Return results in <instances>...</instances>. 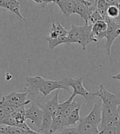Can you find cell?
Here are the masks:
<instances>
[{
    "label": "cell",
    "instance_id": "cell-1",
    "mask_svg": "<svg viewBox=\"0 0 120 134\" xmlns=\"http://www.w3.org/2000/svg\"><path fill=\"white\" fill-rule=\"evenodd\" d=\"M68 38L69 43H79L84 51L89 43H96L98 41L92 33V25L89 24H85L82 26L72 25Z\"/></svg>",
    "mask_w": 120,
    "mask_h": 134
},
{
    "label": "cell",
    "instance_id": "cell-2",
    "mask_svg": "<svg viewBox=\"0 0 120 134\" xmlns=\"http://www.w3.org/2000/svg\"><path fill=\"white\" fill-rule=\"evenodd\" d=\"M64 82L66 85L71 87L73 89L72 97H76L77 95L82 96L86 102H88L90 100H92L96 97L95 92H91L86 90L83 86V78L80 77L77 79L74 78H64Z\"/></svg>",
    "mask_w": 120,
    "mask_h": 134
},
{
    "label": "cell",
    "instance_id": "cell-3",
    "mask_svg": "<svg viewBox=\"0 0 120 134\" xmlns=\"http://www.w3.org/2000/svg\"><path fill=\"white\" fill-rule=\"evenodd\" d=\"M104 21L108 24V30L106 35V43L104 44V48L107 52V55L109 56L112 45L114 43V40L120 36V25L115 22L114 20H113L108 16L104 17Z\"/></svg>",
    "mask_w": 120,
    "mask_h": 134
},
{
    "label": "cell",
    "instance_id": "cell-4",
    "mask_svg": "<svg viewBox=\"0 0 120 134\" xmlns=\"http://www.w3.org/2000/svg\"><path fill=\"white\" fill-rule=\"evenodd\" d=\"M27 96H28V92H12L9 94L3 96L0 104H8L15 106L26 105L31 102V100H26V97Z\"/></svg>",
    "mask_w": 120,
    "mask_h": 134
},
{
    "label": "cell",
    "instance_id": "cell-5",
    "mask_svg": "<svg viewBox=\"0 0 120 134\" xmlns=\"http://www.w3.org/2000/svg\"><path fill=\"white\" fill-rule=\"evenodd\" d=\"M60 89H64L68 92L72 94V92L69 89V87L66 85L63 79L61 80H58V81L51 79H45L41 90H39V92H41L44 97H47L50 92Z\"/></svg>",
    "mask_w": 120,
    "mask_h": 134
},
{
    "label": "cell",
    "instance_id": "cell-6",
    "mask_svg": "<svg viewBox=\"0 0 120 134\" xmlns=\"http://www.w3.org/2000/svg\"><path fill=\"white\" fill-rule=\"evenodd\" d=\"M95 95L101 98L104 105L111 107H118L120 105V97L114 93L109 92L103 85H101V88L99 91L95 92Z\"/></svg>",
    "mask_w": 120,
    "mask_h": 134
},
{
    "label": "cell",
    "instance_id": "cell-7",
    "mask_svg": "<svg viewBox=\"0 0 120 134\" xmlns=\"http://www.w3.org/2000/svg\"><path fill=\"white\" fill-rule=\"evenodd\" d=\"M44 117V110L37 104L33 102L32 105L26 111V119L35 124L39 129H41Z\"/></svg>",
    "mask_w": 120,
    "mask_h": 134
},
{
    "label": "cell",
    "instance_id": "cell-8",
    "mask_svg": "<svg viewBox=\"0 0 120 134\" xmlns=\"http://www.w3.org/2000/svg\"><path fill=\"white\" fill-rule=\"evenodd\" d=\"M120 108L119 107H111L107 105H102V121L99 125L103 126L105 124L112 121L120 120Z\"/></svg>",
    "mask_w": 120,
    "mask_h": 134
},
{
    "label": "cell",
    "instance_id": "cell-9",
    "mask_svg": "<svg viewBox=\"0 0 120 134\" xmlns=\"http://www.w3.org/2000/svg\"><path fill=\"white\" fill-rule=\"evenodd\" d=\"M102 105L103 104L101 100H99L97 103H95L89 115L84 117L86 121L90 122L93 125L98 127V128L102 121Z\"/></svg>",
    "mask_w": 120,
    "mask_h": 134
},
{
    "label": "cell",
    "instance_id": "cell-10",
    "mask_svg": "<svg viewBox=\"0 0 120 134\" xmlns=\"http://www.w3.org/2000/svg\"><path fill=\"white\" fill-rule=\"evenodd\" d=\"M54 3L58 6L64 15L70 16L72 14H76L77 0H55Z\"/></svg>",
    "mask_w": 120,
    "mask_h": 134
},
{
    "label": "cell",
    "instance_id": "cell-11",
    "mask_svg": "<svg viewBox=\"0 0 120 134\" xmlns=\"http://www.w3.org/2000/svg\"><path fill=\"white\" fill-rule=\"evenodd\" d=\"M0 7L4 9H7L18 16L22 21H25L26 18L22 15L21 11V6H20V2L17 0H1L0 1Z\"/></svg>",
    "mask_w": 120,
    "mask_h": 134
},
{
    "label": "cell",
    "instance_id": "cell-12",
    "mask_svg": "<svg viewBox=\"0 0 120 134\" xmlns=\"http://www.w3.org/2000/svg\"><path fill=\"white\" fill-rule=\"evenodd\" d=\"M58 95H59V90H58L55 92L54 97H53L50 100H49V102H47L44 104H38V105L41 107L44 111L49 112L53 116L54 115V114L58 110L59 105H60Z\"/></svg>",
    "mask_w": 120,
    "mask_h": 134
},
{
    "label": "cell",
    "instance_id": "cell-13",
    "mask_svg": "<svg viewBox=\"0 0 120 134\" xmlns=\"http://www.w3.org/2000/svg\"><path fill=\"white\" fill-rule=\"evenodd\" d=\"M108 30V24L104 20L99 21L92 25V33L97 40L106 38Z\"/></svg>",
    "mask_w": 120,
    "mask_h": 134
},
{
    "label": "cell",
    "instance_id": "cell-14",
    "mask_svg": "<svg viewBox=\"0 0 120 134\" xmlns=\"http://www.w3.org/2000/svg\"><path fill=\"white\" fill-rule=\"evenodd\" d=\"M68 32L69 31L67 30L59 22H53L49 30V34L47 37L51 39H56L60 37L68 36Z\"/></svg>",
    "mask_w": 120,
    "mask_h": 134
},
{
    "label": "cell",
    "instance_id": "cell-15",
    "mask_svg": "<svg viewBox=\"0 0 120 134\" xmlns=\"http://www.w3.org/2000/svg\"><path fill=\"white\" fill-rule=\"evenodd\" d=\"M79 129V132L81 134H99V129L98 127L93 125L90 122L86 121L83 118H81L79 122V125L77 126Z\"/></svg>",
    "mask_w": 120,
    "mask_h": 134
},
{
    "label": "cell",
    "instance_id": "cell-16",
    "mask_svg": "<svg viewBox=\"0 0 120 134\" xmlns=\"http://www.w3.org/2000/svg\"><path fill=\"white\" fill-rule=\"evenodd\" d=\"M25 80L26 82V86L31 90L39 92L41 87L44 82L45 79H44L41 76H26L25 78Z\"/></svg>",
    "mask_w": 120,
    "mask_h": 134
},
{
    "label": "cell",
    "instance_id": "cell-17",
    "mask_svg": "<svg viewBox=\"0 0 120 134\" xmlns=\"http://www.w3.org/2000/svg\"><path fill=\"white\" fill-rule=\"evenodd\" d=\"M99 134H120V120L112 121L99 127Z\"/></svg>",
    "mask_w": 120,
    "mask_h": 134
},
{
    "label": "cell",
    "instance_id": "cell-18",
    "mask_svg": "<svg viewBox=\"0 0 120 134\" xmlns=\"http://www.w3.org/2000/svg\"><path fill=\"white\" fill-rule=\"evenodd\" d=\"M53 122V116L51 114L47 111H44V117L41 129H39V132L41 134H49L51 126Z\"/></svg>",
    "mask_w": 120,
    "mask_h": 134
},
{
    "label": "cell",
    "instance_id": "cell-19",
    "mask_svg": "<svg viewBox=\"0 0 120 134\" xmlns=\"http://www.w3.org/2000/svg\"><path fill=\"white\" fill-rule=\"evenodd\" d=\"M64 129H66V122L63 118V115L53 117V122L49 134H53L55 132H62Z\"/></svg>",
    "mask_w": 120,
    "mask_h": 134
},
{
    "label": "cell",
    "instance_id": "cell-20",
    "mask_svg": "<svg viewBox=\"0 0 120 134\" xmlns=\"http://www.w3.org/2000/svg\"><path fill=\"white\" fill-rule=\"evenodd\" d=\"M0 124H1V125H6V126H11V127H17V128L22 129L24 130H31V129L26 123V124L19 123L12 115L8 116L7 118H5L3 120H2V121H0Z\"/></svg>",
    "mask_w": 120,
    "mask_h": 134
},
{
    "label": "cell",
    "instance_id": "cell-21",
    "mask_svg": "<svg viewBox=\"0 0 120 134\" xmlns=\"http://www.w3.org/2000/svg\"><path fill=\"white\" fill-rule=\"evenodd\" d=\"M109 2V8L107 9L106 16H108L113 20H115L119 15V8L117 5V0H108Z\"/></svg>",
    "mask_w": 120,
    "mask_h": 134
},
{
    "label": "cell",
    "instance_id": "cell-22",
    "mask_svg": "<svg viewBox=\"0 0 120 134\" xmlns=\"http://www.w3.org/2000/svg\"><path fill=\"white\" fill-rule=\"evenodd\" d=\"M80 110H81V106L77 108L74 111L68 116V119H67V125L66 128H70L71 126H75L78 122L81 120V116H80Z\"/></svg>",
    "mask_w": 120,
    "mask_h": 134
},
{
    "label": "cell",
    "instance_id": "cell-23",
    "mask_svg": "<svg viewBox=\"0 0 120 134\" xmlns=\"http://www.w3.org/2000/svg\"><path fill=\"white\" fill-rule=\"evenodd\" d=\"M26 130L17 128V127H11L1 125L0 127V133L1 134H24Z\"/></svg>",
    "mask_w": 120,
    "mask_h": 134
},
{
    "label": "cell",
    "instance_id": "cell-24",
    "mask_svg": "<svg viewBox=\"0 0 120 134\" xmlns=\"http://www.w3.org/2000/svg\"><path fill=\"white\" fill-rule=\"evenodd\" d=\"M26 105H22L20 108H18L16 111H14L12 114V116L14 118L17 122L21 123V124H26Z\"/></svg>",
    "mask_w": 120,
    "mask_h": 134
},
{
    "label": "cell",
    "instance_id": "cell-25",
    "mask_svg": "<svg viewBox=\"0 0 120 134\" xmlns=\"http://www.w3.org/2000/svg\"><path fill=\"white\" fill-rule=\"evenodd\" d=\"M46 40H47L48 43H49V48L50 50L55 48L57 46H58L60 44H63V43H69L68 36L60 37V38H56V39H51V38H49L48 37H46Z\"/></svg>",
    "mask_w": 120,
    "mask_h": 134
},
{
    "label": "cell",
    "instance_id": "cell-26",
    "mask_svg": "<svg viewBox=\"0 0 120 134\" xmlns=\"http://www.w3.org/2000/svg\"><path fill=\"white\" fill-rule=\"evenodd\" d=\"M109 6V4L108 0H99V1H97V10L104 17V19L106 16V13H107V9Z\"/></svg>",
    "mask_w": 120,
    "mask_h": 134
},
{
    "label": "cell",
    "instance_id": "cell-27",
    "mask_svg": "<svg viewBox=\"0 0 120 134\" xmlns=\"http://www.w3.org/2000/svg\"><path fill=\"white\" fill-rule=\"evenodd\" d=\"M81 106V105L75 102H72L71 104H69L68 105V107L65 109V110L63 111V118L64 119L65 122H66V125H67V119H68V116L71 115V114L72 113V111H74L77 108H78V107Z\"/></svg>",
    "mask_w": 120,
    "mask_h": 134
},
{
    "label": "cell",
    "instance_id": "cell-28",
    "mask_svg": "<svg viewBox=\"0 0 120 134\" xmlns=\"http://www.w3.org/2000/svg\"><path fill=\"white\" fill-rule=\"evenodd\" d=\"M103 20H104V17L101 16V13L98 12V10H96V12H92L90 14L89 18H88V24L93 25L95 23H96L99 21H103Z\"/></svg>",
    "mask_w": 120,
    "mask_h": 134
},
{
    "label": "cell",
    "instance_id": "cell-29",
    "mask_svg": "<svg viewBox=\"0 0 120 134\" xmlns=\"http://www.w3.org/2000/svg\"><path fill=\"white\" fill-rule=\"evenodd\" d=\"M59 134H81L79 132L78 127H74V128H66L64 129Z\"/></svg>",
    "mask_w": 120,
    "mask_h": 134
},
{
    "label": "cell",
    "instance_id": "cell-30",
    "mask_svg": "<svg viewBox=\"0 0 120 134\" xmlns=\"http://www.w3.org/2000/svg\"><path fill=\"white\" fill-rule=\"evenodd\" d=\"M36 3H38L41 5L42 8H46L47 7L48 4L51 3H54V1H38V0H36V1H34Z\"/></svg>",
    "mask_w": 120,
    "mask_h": 134
},
{
    "label": "cell",
    "instance_id": "cell-31",
    "mask_svg": "<svg viewBox=\"0 0 120 134\" xmlns=\"http://www.w3.org/2000/svg\"><path fill=\"white\" fill-rule=\"evenodd\" d=\"M24 134H41V133L39 132L33 131L32 129H31V130H26Z\"/></svg>",
    "mask_w": 120,
    "mask_h": 134
},
{
    "label": "cell",
    "instance_id": "cell-32",
    "mask_svg": "<svg viewBox=\"0 0 120 134\" xmlns=\"http://www.w3.org/2000/svg\"><path fill=\"white\" fill-rule=\"evenodd\" d=\"M112 79H116V80H119V81H120V73L117 74L116 75H113L112 76Z\"/></svg>",
    "mask_w": 120,
    "mask_h": 134
},
{
    "label": "cell",
    "instance_id": "cell-33",
    "mask_svg": "<svg viewBox=\"0 0 120 134\" xmlns=\"http://www.w3.org/2000/svg\"><path fill=\"white\" fill-rule=\"evenodd\" d=\"M11 78H12V75H10V74H9V73L7 74V75H6V79H7V80H8V81H9V80L11 79Z\"/></svg>",
    "mask_w": 120,
    "mask_h": 134
},
{
    "label": "cell",
    "instance_id": "cell-34",
    "mask_svg": "<svg viewBox=\"0 0 120 134\" xmlns=\"http://www.w3.org/2000/svg\"></svg>",
    "mask_w": 120,
    "mask_h": 134
}]
</instances>
